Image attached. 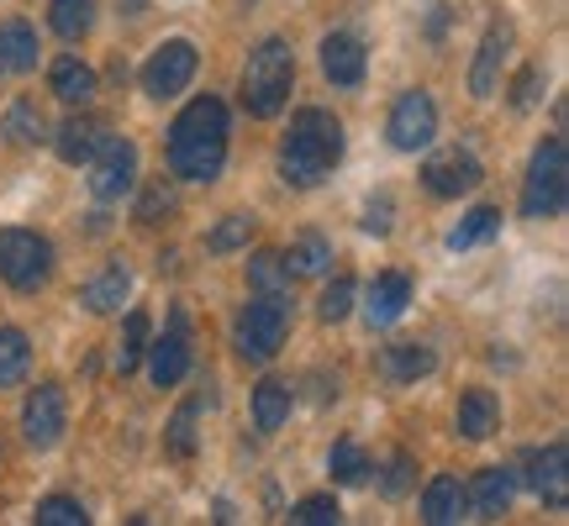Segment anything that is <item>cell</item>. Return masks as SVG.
<instances>
[{
	"mask_svg": "<svg viewBox=\"0 0 569 526\" xmlns=\"http://www.w3.org/2000/svg\"><path fill=\"white\" fill-rule=\"evenodd\" d=\"M507 48H511V27L507 21H496L480 42V53H475V69H469V90L486 101L496 95V84H501V63H507Z\"/></svg>",
	"mask_w": 569,
	"mask_h": 526,
	"instance_id": "obj_16",
	"label": "cell"
},
{
	"mask_svg": "<svg viewBox=\"0 0 569 526\" xmlns=\"http://www.w3.org/2000/svg\"><path fill=\"white\" fill-rule=\"evenodd\" d=\"M411 474H417V464H411L407 453H396V458L386 464V479H380L386 500H401V495H407V489H411Z\"/></svg>",
	"mask_w": 569,
	"mask_h": 526,
	"instance_id": "obj_40",
	"label": "cell"
},
{
	"mask_svg": "<svg viewBox=\"0 0 569 526\" xmlns=\"http://www.w3.org/2000/svg\"><path fill=\"white\" fill-rule=\"evenodd\" d=\"M290 84H296V53L284 38H264L253 53H248V69H243V105L248 117H280L284 101H290Z\"/></svg>",
	"mask_w": 569,
	"mask_h": 526,
	"instance_id": "obj_3",
	"label": "cell"
},
{
	"mask_svg": "<svg viewBox=\"0 0 569 526\" xmlns=\"http://www.w3.org/2000/svg\"><path fill=\"white\" fill-rule=\"evenodd\" d=\"M196 416H201V395L190 405H180V416L169 422V453H174V458H190V453H196Z\"/></svg>",
	"mask_w": 569,
	"mask_h": 526,
	"instance_id": "obj_34",
	"label": "cell"
},
{
	"mask_svg": "<svg viewBox=\"0 0 569 526\" xmlns=\"http://www.w3.org/2000/svg\"><path fill=\"white\" fill-rule=\"evenodd\" d=\"M0 69H11V74L38 69V32L27 21H6L0 27Z\"/></svg>",
	"mask_w": 569,
	"mask_h": 526,
	"instance_id": "obj_21",
	"label": "cell"
},
{
	"mask_svg": "<svg viewBox=\"0 0 569 526\" xmlns=\"http://www.w3.org/2000/svg\"><path fill=\"white\" fill-rule=\"evenodd\" d=\"M338 163H343V122H338L332 111H317V105L301 111V117L290 122V132H284L280 174L290 184L311 190V184H322Z\"/></svg>",
	"mask_w": 569,
	"mask_h": 526,
	"instance_id": "obj_2",
	"label": "cell"
},
{
	"mask_svg": "<svg viewBox=\"0 0 569 526\" xmlns=\"http://www.w3.org/2000/svg\"><path fill=\"white\" fill-rule=\"evenodd\" d=\"M538 101H543V69L532 63V69H522L517 84H511V105H517V111H532Z\"/></svg>",
	"mask_w": 569,
	"mask_h": 526,
	"instance_id": "obj_39",
	"label": "cell"
},
{
	"mask_svg": "<svg viewBox=\"0 0 569 526\" xmlns=\"http://www.w3.org/2000/svg\"><path fill=\"white\" fill-rule=\"evenodd\" d=\"M53 95H59L63 105H84L96 95V69L84 59H74V53H63V59L53 63Z\"/></svg>",
	"mask_w": 569,
	"mask_h": 526,
	"instance_id": "obj_20",
	"label": "cell"
},
{
	"mask_svg": "<svg viewBox=\"0 0 569 526\" xmlns=\"http://www.w3.org/2000/svg\"><path fill=\"white\" fill-rule=\"evenodd\" d=\"M190 374V337H184V316H174V326L163 332L159 343H148V380L159 390L180 385Z\"/></svg>",
	"mask_w": 569,
	"mask_h": 526,
	"instance_id": "obj_12",
	"label": "cell"
},
{
	"mask_svg": "<svg viewBox=\"0 0 569 526\" xmlns=\"http://www.w3.org/2000/svg\"><path fill=\"white\" fill-rule=\"evenodd\" d=\"M284 332H290V305L284 295H259V301L243 305L238 316V353L248 364H269L284 347Z\"/></svg>",
	"mask_w": 569,
	"mask_h": 526,
	"instance_id": "obj_5",
	"label": "cell"
},
{
	"mask_svg": "<svg viewBox=\"0 0 569 526\" xmlns=\"http://www.w3.org/2000/svg\"><path fill=\"white\" fill-rule=\"evenodd\" d=\"M465 510H469V495L453 474H438V479L422 489V522L453 526V522H465Z\"/></svg>",
	"mask_w": 569,
	"mask_h": 526,
	"instance_id": "obj_18",
	"label": "cell"
},
{
	"mask_svg": "<svg viewBox=\"0 0 569 526\" xmlns=\"http://www.w3.org/2000/svg\"><path fill=\"white\" fill-rule=\"evenodd\" d=\"M411 305V280L407 274H375L365 290V316L369 326H390L401 322V311Z\"/></svg>",
	"mask_w": 569,
	"mask_h": 526,
	"instance_id": "obj_14",
	"label": "cell"
},
{
	"mask_svg": "<svg viewBox=\"0 0 569 526\" xmlns=\"http://www.w3.org/2000/svg\"><path fill=\"white\" fill-rule=\"evenodd\" d=\"M63 426H69V401H63L59 385H38L21 405V432H27V443L48 453V447H59Z\"/></svg>",
	"mask_w": 569,
	"mask_h": 526,
	"instance_id": "obj_10",
	"label": "cell"
},
{
	"mask_svg": "<svg viewBox=\"0 0 569 526\" xmlns=\"http://www.w3.org/2000/svg\"><path fill=\"white\" fill-rule=\"evenodd\" d=\"M101 122H90V117H69L59 127V159L63 163H90L96 159V148H101Z\"/></svg>",
	"mask_w": 569,
	"mask_h": 526,
	"instance_id": "obj_23",
	"label": "cell"
},
{
	"mask_svg": "<svg viewBox=\"0 0 569 526\" xmlns=\"http://www.w3.org/2000/svg\"><path fill=\"white\" fill-rule=\"evenodd\" d=\"M569 195V163H565V138H549L528 163V184H522V216L528 222H553L565 211Z\"/></svg>",
	"mask_w": 569,
	"mask_h": 526,
	"instance_id": "obj_4",
	"label": "cell"
},
{
	"mask_svg": "<svg viewBox=\"0 0 569 526\" xmlns=\"http://www.w3.org/2000/svg\"><path fill=\"white\" fill-rule=\"evenodd\" d=\"M390 148H401V153H422L427 142L438 138V105L427 90H407L401 101L390 105Z\"/></svg>",
	"mask_w": 569,
	"mask_h": 526,
	"instance_id": "obj_9",
	"label": "cell"
},
{
	"mask_svg": "<svg viewBox=\"0 0 569 526\" xmlns=\"http://www.w3.org/2000/svg\"><path fill=\"white\" fill-rule=\"evenodd\" d=\"M422 180H427V190H432L438 201H453V195H469V190L486 180V174H480L475 153H459V148H453V153H438V159H427Z\"/></svg>",
	"mask_w": 569,
	"mask_h": 526,
	"instance_id": "obj_11",
	"label": "cell"
},
{
	"mask_svg": "<svg viewBox=\"0 0 569 526\" xmlns=\"http://www.w3.org/2000/svg\"><path fill=\"white\" fill-rule=\"evenodd\" d=\"M327 474H332L338 485H365V479H369V458H365V447L353 443V437H343V443H332V453H327Z\"/></svg>",
	"mask_w": 569,
	"mask_h": 526,
	"instance_id": "obj_28",
	"label": "cell"
},
{
	"mask_svg": "<svg viewBox=\"0 0 569 526\" xmlns=\"http://www.w3.org/2000/svg\"><path fill=\"white\" fill-rule=\"evenodd\" d=\"M169 205H174V195H169L163 184H153V190L138 201V222H159V211H169Z\"/></svg>",
	"mask_w": 569,
	"mask_h": 526,
	"instance_id": "obj_41",
	"label": "cell"
},
{
	"mask_svg": "<svg viewBox=\"0 0 569 526\" xmlns=\"http://www.w3.org/2000/svg\"><path fill=\"white\" fill-rule=\"evenodd\" d=\"M338 516H343V510H338L332 495H306L301 506L290 510V522H301V526H332Z\"/></svg>",
	"mask_w": 569,
	"mask_h": 526,
	"instance_id": "obj_36",
	"label": "cell"
},
{
	"mask_svg": "<svg viewBox=\"0 0 569 526\" xmlns=\"http://www.w3.org/2000/svg\"><path fill=\"white\" fill-rule=\"evenodd\" d=\"M48 274H53V247H48V237L21 232V226L0 232V280L11 284V290H21V295H27V290H42Z\"/></svg>",
	"mask_w": 569,
	"mask_h": 526,
	"instance_id": "obj_6",
	"label": "cell"
},
{
	"mask_svg": "<svg viewBox=\"0 0 569 526\" xmlns=\"http://www.w3.org/2000/svg\"><path fill=\"white\" fill-rule=\"evenodd\" d=\"M138 184V148L127 138H101L96 159H90V190L96 201H122Z\"/></svg>",
	"mask_w": 569,
	"mask_h": 526,
	"instance_id": "obj_8",
	"label": "cell"
},
{
	"mask_svg": "<svg viewBox=\"0 0 569 526\" xmlns=\"http://www.w3.org/2000/svg\"><path fill=\"white\" fill-rule=\"evenodd\" d=\"M27 364H32L27 332H17V326H0V385H21V380H27Z\"/></svg>",
	"mask_w": 569,
	"mask_h": 526,
	"instance_id": "obj_26",
	"label": "cell"
},
{
	"mask_svg": "<svg viewBox=\"0 0 569 526\" xmlns=\"http://www.w3.org/2000/svg\"><path fill=\"white\" fill-rule=\"evenodd\" d=\"M322 74L332 84L353 90V84L365 80V42L348 38V32H327L322 38Z\"/></svg>",
	"mask_w": 569,
	"mask_h": 526,
	"instance_id": "obj_15",
	"label": "cell"
},
{
	"mask_svg": "<svg viewBox=\"0 0 569 526\" xmlns=\"http://www.w3.org/2000/svg\"><path fill=\"white\" fill-rule=\"evenodd\" d=\"M317 311H322V322H343L348 311H353V280H332V284H327Z\"/></svg>",
	"mask_w": 569,
	"mask_h": 526,
	"instance_id": "obj_38",
	"label": "cell"
},
{
	"mask_svg": "<svg viewBox=\"0 0 569 526\" xmlns=\"http://www.w3.org/2000/svg\"><path fill=\"white\" fill-rule=\"evenodd\" d=\"M148 353V311H132L122 326V343H117V374H132Z\"/></svg>",
	"mask_w": 569,
	"mask_h": 526,
	"instance_id": "obj_33",
	"label": "cell"
},
{
	"mask_svg": "<svg viewBox=\"0 0 569 526\" xmlns=\"http://www.w3.org/2000/svg\"><path fill=\"white\" fill-rule=\"evenodd\" d=\"M496 232H501V211H496V205H480V211H469L465 222H459V226H453V232H448V247L459 253V247L490 243Z\"/></svg>",
	"mask_w": 569,
	"mask_h": 526,
	"instance_id": "obj_27",
	"label": "cell"
},
{
	"mask_svg": "<svg viewBox=\"0 0 569 526\" xmlns=\"http://www.w3.org/2000/svg\"><path fill=\"white\" fill-rule=\"evenodd\" d=\"M196 63H201L196 42H184V38L159 42V48L148 53V63H142V90H148L153 101H169V95H180L184 84L196 80Z\"/></svg>",
	"mask_w": 569,
	"mask_h": 526,
	"instance_id": "obj_7",
	"label": "cell"
},
{
	"mask_svg": "<svg viewBox=\"0 0 569 526\" xmlns=\"http://www.w3.org/2000/svg\"><path fill=\"white\" fill-rule=\"evenodd\" d=\"M465 495L480 522H501L511 510V495H517V474H511V468H486V474L475 479V489H465Z\"/></svg>",
	"mask_w": 569,
	"mask_h": 526,
	"instance_id": "obj_17",
	"label": "cell"
},
{
	"mask_svg": "<svg viewBox=\"0 0 569 526\" xmlns=\"http://www.w3.org/2000/svg\"><path fill=\"white\" fill-rule=\"evenodd\" d=\"M496 422H501V405H496L490 390H469L465 401H459V432H465L469 443H486L490 432H496Z\"/></svg>",
	"mask_w": 569,
	"mask_h": 526,
	"instance_id": "obj_22",
	"label": "cell"
},
{
	"mask_svg": "<svg viewBox=\"0 0 569 526\" xmlns=\"http://www.w3.org/2000/svg\"><path fill=\"white\" fill-rule=\"evenodd\" d=\"M327 263H332V243L317 237V232H306L301 243L284 253V269H290V274H327Z\"/></svg>",
	"mask_w": 569,
	"mask_h": 526,
	"instance_id": "obj_31",
	"label": "cell"
},
{
	"mask_svg": "<svg viewBox=\"0 0 569 526\" xmlns=\"http://www.w3.org/2000/svg\"><path fill=\"white\" fill-rule=\"evenodd\" d=\"M248 237H253V222H248V216H227V222L206 237V247H211V253H232V247H243Z\"/></svg>",
	"mask_w": 569,
	"mask_h": 526,
	"instance_id": "obj_37",
	"label": "cell"
},
{
	"mask_svg": "<svg viewBox=\"0 0 569 526\" xmlns=\"http://www.w3.org/2000/svg\"><path fill=\"white\" fill-rule=\"evenodd\" d=\"M127 295H132V274H127V263H111L106 274H96L80 290V305L90 316H111V311H122Z\"/></svg>",
	"mask_w": 569,
	"mask_h": 526,
	"instance_id": "obj_19",
	"label": "cell"
},
{
	"mask_svg": "<svg viewBox=\"0 0 569 526\" xmlns=\"http://www.w3.org/2000/svg\"><path fill=\"white\" fill-rule=\"evenodd\" d=\"M0 132H6L11 142H42V138H48V122H42L38 101H11V111H6Z\"/></svg>",
	"mask_w": 569,
	"mask_h": 526,
	"instance_id": "obj_30",
	"label": "cell"
},
{
	"mask_svg": "<svg viewBox=\"0 0 569 526\" xmlns=\"http://www.w3.org/2000/svg\"><path fill=\"white\" fill-rule=\"evenodd\" d=\"M284 416H290V385L284 380H264L253 390V426L259 432H280Z\"/></svg>",
	"mask_w": 569,
	"mask_h": 526,
	"instance_id": "obj_25",
	"label": "cell"
},
{
	"mask_svg": "<svg viewBox=\"0 0 569 526\" xmlns=\"http://www.w3.org/2000/svg\"><path fill=\"white\" fill-rule=\"evenodd\" d=\"M365 232H375V237H386V232H390V201H386V195L365 211Z\"/></svg>",
	"mask_w": 569,
	"mask_h": 526,
	"instance_id": "obj_42",
	"label": "cell"
},
{
	"mask_svg": "<svg viewBox=\"0 0 569 526\" xmlns=\"http://www.w3.org/2000/svg\"><path fill=\"white\" fill-rule=\"evenodd\" d=\"M227 163V105L217 95L190 101L169 127V169L174 180L211 184Z\"/></svg>",
	"mask_w": 569,
	"mask_h": 526,
	"instance_id": "obj_1",
	"label": "cell"
},
{
	"mask_svg": "<svg viewBox=\"0 0 569 526\" xmlns=\"http://www.w3.org/2000/svg\"><path fill=\"white\" fill-rule=\"evenodd\" d=\"M432 347H422V343H396V347H386V374L396 380V385H411V380H427L432 374Z\"/></svg>",
	"mask_w": 569,
	"mask_h": 526,
	"instance_id": "obj_24",
	"label": "cell"
},
{
	"mask_svg": "<svg viewBox=\"0 0 569 526\" xmlns=\"http://www.w3.org/2000/svg\"><path fill=\"white\" fill-rule=\"evenodd\" d=\"M90 516H84L80 500H69V495H48L38 506V526H84Z\"/></svg>",
	"mask_w": 569,
	"mask_h": 526,
	"instance_id": "obj_35",
	"label": "cell"
},
{
	"mask_svg": "<svg viewBox=\"0 0 569 526\" xmlns=\"http://www.w3.org/2000/svg\"><path fill=\"white\" fill-rule=\"evenodd\" d=\"M48 21H53V32H59L63 42H74V38H84L90 21H96V0H53Z\"/></svg>",
	"mask_w": 569,
	"mask_h": 526,
	"instance_id": "obj_29",
	"label": "cell"
},
{
	"mask_svg": "<svg viewBox=\"0 0 569 526\" xmlns=\"http://www.w3.org/2000/svg\"><path fill=\"white\" fill-rule=\"evenodd\" d=\"M528 485L538 489V500L553 510H565L569 506V447L565 443H549L543 453H532L528 458Z\"/></svg>",
	"mask_w": 569,
	"mask_h": 526,
	"instance_id": "obj_13",
	"label": "cell"
},
{
	"mask_svg": "<svg viewBox=\"0 0 569 526\" xmlns=\"http://www.w3.org/2000/svg\"><path fill=\"white\" fill-rule=\"evenodd\" d=\"M248 280H253V290H259V295H290V269H284L280 253H253V263H248Z\"/></svg>",
	"mask_w": 569,
	"mask_h": 526,
	"instance_id": "obj_32",
	"label": "cell"
}]
</instances>
